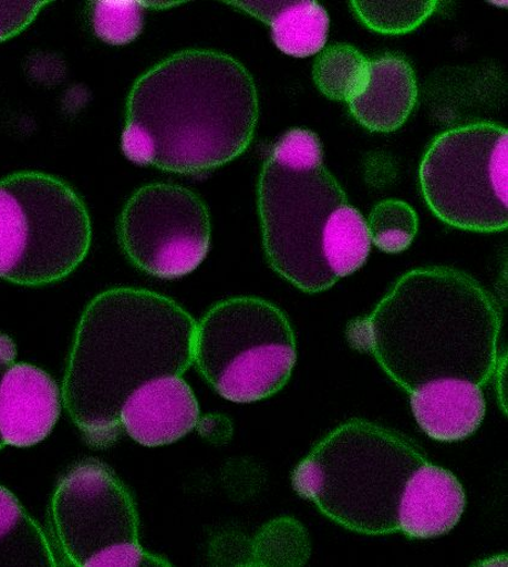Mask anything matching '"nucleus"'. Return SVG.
I'll return each instance as SVG.
<instances>
[{"instance_id": "nucleus-8", "label": "nucleus", "mask_w": 508, "mask_h": 567, "mask_svg": "<svg viewBox=\"0 0 508 567\" xmlns=\"http://www.w3.org/2000/svg\"><path fill=\"white\" fill-rule=\"evenodd\" d=\"M426 204L454 228L497 233L508 227V131L468 123L432 141L418 169Z\"/></svg>"}, {"instance_id": "nucleus-12", "label": "nucleus", "mask_w": 508, "mask_h": 567, "mask_svg": "<svg viewBox=\"0 0 508 567\" xmlns=\"http://www.w3.org/2000/svg\"><path fill=\"white\" fill-rule=\"evenodd\" d=\"M200 421V405L180 375L160 377L136 389L122 406V430L145 447L170 445Z\"/></svg>"}, {"instance_id": "nucleus-20", "label": "nucleus", "mask_w": 508, "mask_h": 567, "mask_svg": "<svg viewBox=\"0 0 508 567\" xmlns=\"http://www.w3.org/2000/svg\"><path fill=\"white\" fill-rule=\"evenodd\" d=\"M305 529L291 517L269 523L252 542L250 565H302L309 558Z\"/></svg>"}, {"instance_id": "nucleus-10", "label": "nucleus", "mask_w": 508, "mask_h": 567, "mask_svg": "<svg viewBox=\"0 0 508 567\" xmlns=\"http://www.w3.org/2000/svg\"><path fill=\"white\" fill-rule=\"evenodd\" d=\"M212 224L203 197L172 183L136 190L118 219V238L128 260L163 279L188 276L209 251Z\"/></svg>"}, {"instance_id": "nucleus-18", "label": "nucleus", "mask_w": 508, "mask_h": 567, "mask_svg": "<svg viewBox=\"0 0 508 567\" xmlns=\"http://www.w3.org/2000/svg\"><path fill=\"white\" fill-rule=\"evenodd\" d=\"M370 60L349 43L332 44L318 55L313 80L331 101L350 103L361 94L369 79Z\"/></svg>"}, {"instance_id": "nucleus-21", "label": "nucleus", "mask_w": 508, "mask_h": 567, "mask_svg": "<svg viewBox=\"0 0 508 567\" xmlns=\"http://www.w3.org/2000/svg\"><path fill=\"white\" fill-rule=\"evenodd\" d=\"M366 224L371 243L386 254L407 250L418 233L415 209L398 199H386L376 204L371 209Z\"/></svg>"}, {"instance_id": "nucleus-25", "label": "nucleus", "mask_w": 508, "mask_h": 567, "mask_svg": "<svg viewBox=\"0 0 508 567\" xmlns=\"http://www.w3.org/2000/svg\"><path fill=\"white\" fill-rule=\"evenodd\" d=\"M17 355L18 349L14 340L3 334V332H0V380H2L8 368L17 362ZM4 447V443L2 439H0V451Z\"/></svg>"}, {"instance_id": "nucleus-3", "label": "nucleus", "mask_w": 508, "mask_h": 567, "mask_svg": "<svg viewBox=\"0 0 508 567\" xmlns=\"http://www.w3.org/2000/svg\"><path fill=\"white\" fill-rule=\"evenodd\" d=\"M195 330L187 311L154 291L110 289L86 306L61 393L91 446L105 449L117 441L122 406L136 389L188 371Z\"/></svg>"}, {"instance_id": "nucleus-9", "label": "nucleus", "mask_w": 508, "mask_h": 567, "mask_svg": "<svg viewBox=\"0 0 508 567\" xmlns=\"http://www.w3.org/2000/svg\"><path fill=\"white\" fill-rule=\"evenodd\" d=\"M55 537L74 566H169L139 544L133 497L117 475L96 460L72 466L55 488Z\"/></svg>"}, {"instance_id": "nucleus-11", "label": "nucleus", "mask_w": 508, "mask_h": 567, "mask_svg": "<svg viewBox=\"0 0 508 567\" xmlns=\"http://www.w3.org/2000/svg\"><path fill=\"white\" fill-rule=\"evenodd\" d=\"M56 381L30 363L11 364L0 380V439L29 449L51 435L63 404Z\"/></svg>"}, {"instance_id": "nucleus-13", "label": "nucleus", "mask_w": 508, "mask_h": 567, "mask_svg": "<svg viewBox=\"0 0 508 567\" xmlns=\"http://www.w3.org/2000/svg\"><path fill=\"white\" fill-rule=\"evenodd\" d=\"M416 72L400 53H384L370 60L369 79L350 105L357 123L371 132L400 130L417 104Z\"/></svg>"}, {"instance_id": "nucleus-6", "label": "nucleus", "mask_w": 508, "mask_h": 567, "mask_svg": "<svg viewBox=\"0 0 508 567\" xmlns=\"http://www.w3.org/2000/svg\"><path fill=\"white\" fill-rule=\"evenodd\" d=\"M91 244L89 209L66 182L42 172L0 179V278L24 287L63 280Z\"/></svg>"}, {"instance_id": "nucleus-23", "label": "nucleus", "mask_w": 508, "mask_h": 567, "mask_svg": "<svg viewBox=\"0 0 508 567\" xmlns=\"http://www.w3.org/2000/svg\"><path fill=\"white\" fill-rule=\"evenodd\" d=\"M143 2H94L90 4L92 30L99 40L111 45L128 44L144 29Z\"/></svg>"}, {"instance_id": "nucleus-5", "label": "nucleus", "mask_w": 508, "mask_h": 567, "mask_svg": "<svg viewBox=\"0 0 508 567\" xmlns=\"http://www.w3.org/2000/svg\"><path fill=\"white\" fill-rule=\"evenodd\" d=\"M428 462L411 441L354 419L296 466L292 485L330 520L357 534L391 535L401 529L408 480Z\"/></svg>"}, {"instance_id": "nucleus-19", "label": "nucleus", "mask_w": 508, "mask_h": 567, "mask_svg": "<svg viewBox=\"0 0 508 567\" xmlns=\"http://www.w3.org/2000/svg\"><path fill=\"white\" fill-rule=\"evenodd\" d=\"M371 251L367 224L351 204L333 215L324 241V254L338 280L352 276L367 261Z\"/></svg>"}, {"instance_id": "nucleus-17", "label": "nucleus", "mask_w": 508, "mask_h": 567, "mask_svg": "<svg viewBox=\"0 0 508 567\" xmlns=\"http://www.w3.org/2000/svg\"><path fill=\"white\" fill-rule=\"evenodd\" d=\"M43 529L0 485V566H58Z\"/></svg>"}, {"instance_id": "nucleus-4", "label": "nucleus", "mask_w": 508, "mask_h": 567, "mask_svg": "<svg viewBox=\"0 0 508 567\" xmlns=\"http://www.w3.org/2000/svg\"><path fill=\"white\" fill-rule=\"evenodd\" d=\"M257 203L263 248L272 269L308 293L339 280L326 262L324 241L349 197L324 164L319 135L291 128L271 147L260 171Z\"/></svg>"}, {"instance_id": "nucleus-14", "label": "nucleus", "mask_w": 508, "mask_h": 567, "mask_svg": "<svg viewBox=\"0 0 508 567\" xmlns=\"http://www.w3.org/2000/svg\"><path fill=\"white\" fill-rule=\"evenodd\" d=\"M466 493L444 467L426 463L405 487L401 502V529L407 538L427 539L448 534L462 520Z\"/></svg>"}, {"instance_id": "nucleus-16", "label": "nucleus", "mask_w": 508, "mask_h": 567, "mask_svg": "<svg viewBox=\"0 0 508 567\" xmlns=\"http://www.w3.org/2000/svg\"><path fill=\"white\" fill-rule=\"evenodd\" d=\"M271 29L272 41L293 58L315 55L324 49L330 17L318 2H227Z\"/></svg>"}, {"instance_id": "nucleus-1", "label": "nucleus", "mask_w": 508, "mask_h": 567, "mask_svg": "<svg viewBox=\"0 0 508 567\" xmlns=\"http://www.w3.org/2000/svg\"><path fill=\"white\" fill-rule=\"evenodd\" d=\"M258 118L257 85L239 60L184 49L134 82L121 147L138 165L204 174L249 150Z\"/></svg>"}, {"instance_id": "nucleus-7", "label": "nucleus", "mask_w": 508, "mask_h": 567, "mask_svg": "<svg viewBox=\"0 0 508 567\" xmlns=\"http://www.w3.org/2000/svg\"><path fill=\"white\" fill-rule=\"evenodd\" d=\"M296 361L290 320L267 300L252 296L228 299L196 323L193 362L228 401L252 403L271 398L288 384Z\"/></svg>"}, {"instance_id": "nucleus-2", "label": "nucleus", "mask_w": 508, "mask_h": 567, "mask_svg": "<svg viewBox=\"0 0 508 567\" xmlns=\"http://www.w3.org/2000/svg\"><path fill=\"white\" fill-rule=\"evenodd\" d=\"M500 331L493 296L462 270L436 266L396 280L373 312L346 326L345 337L413 393L444 379L487 385L500 363Z\"/></svg>"}, {"instance_id": "nucleus-22", "label": "nucleus", "mask_w": 508, "mask_h": 567, "mask_svg": "<svg viewBox=\"0 0 508 567\" xmlns=\"http://www.w3.org/2000/svg\"><path fill=\"white\" fill-rule=\"evenodd\" d=\"M365 27L382 34L413 32L439 8L438 2H351Z\"/></svg>"}, {"instance_id": "nucleus-24", "label": "nucleus", "mask_w": 508, "mask_h": 567, "mask_svg": "<svg viewBox=\"0 0 508 567\" xmlns=\"http://www.w3.org/2000/svg\"><path fill=\"white\" fill-rule=\"evenodd\" d=\"M51 3L48 2H0V43L18 35Z\"/></svg>"}, {"instance_id": "nucleus-15", "label": "nucleus", "mask_w": 508, "mask_h": 567, "mask_svg": "<svg viewBox=\"0 0 508 567\" xmlns=\"http://www.w3.org/2000/svg\"><path fill=\"white\" fill-rule=\"evenodd\" d=\"M411 396L417 424L426 435L440 442L473 436L487 413L485 392L467 380L433 381Z\"/></svg>"}]
</instances>
